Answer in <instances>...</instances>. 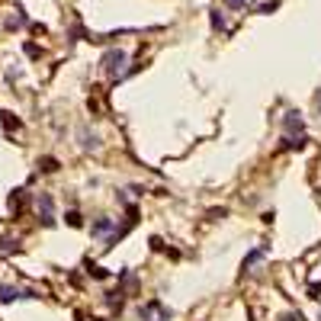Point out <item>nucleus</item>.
<instances>
[{
  "instance_id": "obj_20",
  "label": "nucleus",
  "mask_w": 321,
  "mask_h": 321,
  "mask_svg": "<svg viewBox=\"0 0 321 321\" xmlns=\"http://www.w3.org/2000/svg\"><path fill=\"white\" fill-rule=\"evenodd\" d=\"M151 250H164V241L161 238H151Z\"/></svg>"
},
{
  "instance_id": "obj_8",
  "label": "nucleus",
  "mask_w": 321,
  "mask_h": 321,
  "mask_svg": "<svg viewBox=\"0 0 321 321\" xmlns=\"http://www.w3.org/2000/svg\"><path fill=\"white\" fill-rule=\"evenodd\" d=\"M112 228H116V225H112V219H106V215H103V219H97V222L90 225V231H93L97 238H106Z\"/></svg>"
},
{
  "instance_id": "obj_9",
  "label": "nucleus",
  "mask_w": 321,
  "mask_h": 321,
  "mask_svg": "<svg viewBox=\"0 0 321 321\" xmlns=\"http://www.w3.org/2000/svg\"><path fill=\"white\" fill-rule=\"evenodd\" d=\"M267 250H270V247H267V244H260L257 250H250V254L244 257V264H241V270H250V267H254V264H257V260H260V257H264V254H267Z\"/></svg>"
},
{
  "instance_id": "obj_6",
  "label": "nucleus",
  "mask_w": 321,
  "mask_h": 321,
  "mask_svg": "<svg viewBox=\"0 0 321 321\" xmlns=\"http://www.w3.org/2000/svg\"><path fill=\"white\" fill-rule=\"evenodd\" d=\"M308 145V138L305 135H286L283 138V145H280V151H302Z\"/></svg>"
},
{
  "instance_id": "obj_4",
  "label": "nucleus",
  "mask_w": 321,
  "mask_h": 321,
  "mask_svg": "<svg viewBox=\"0 0 321 321\" xmlns=\"http://www.w3.org/2000/svg\"><path fill=\"white\" fill-rule=\"evenodd\" d=\"M283 132L286 135H305V119H302L296 109H289L283 116Z\"/></svg>"
},
{
  "instance_id": "obj_17",
  "label": "nucleus",
  "mask_w": 321,
  "mask_h": 321,
  "mask_svg": "<svg viewBox=\"0 0 321 321\" xmlns=\"http://www.w3.org/2000/svg\"><path fill=\"white\" fill-rule=\"evenodd\" d=\"M280 321H305V318H302V311H292V315H283Z\"/></svg>"
},
{
  "instance_id": "obj_10",
  "label": "nucleus",
  "mask_w": 321,
  "mask_h": 321,
  "mask_svg": "<svg viewBox=\"0 0 321 321\" xmlns=\"http://www.w3.org/2000/svg\"><path fill=\"white\" fill-rule=\"evenodd\" d=\"M39 170H42V173H55V170H58V161H55V158H42V161H39Z\"/></svg>"
},
{
  "instance_id": "obj_15",
  "label": "nucleus",
  "mask_w": 321,
  "mask_h": 321,
  "mask_svg": "<svg viewBox=\"0 0 321 321\" xmlns=\"http://www.w3.org/2000/svg\"><path fill=\"white\" fill-rule=\"evenodd\" d=\"M65 219H68V225H71V228H81V225H84V219H81V212H74V209L68 212Z\"/></svg>"
},
{
  "instance_id": "obj_19",
  "label": "nucleus",
  "mask_w": 321,
  "mask_h": 321,
  "mask_svg": "<svg viewBox=\"0 0 321 321\" xmlns=\"http://www.w3.org/2000/svg\"><path fill=\"white\" fill-rule=\"evenodd\" d=\"M228 7H250V0H225Z\"/></svg>"
},
{
  "instance_id": "obj_18",
  "label": "nucleus",
  "mask_w": 321,
  "mask_h": 321,
  "mask_svg": "<svg viewBox=\"0 0 321 321\" xmlns=\"http://www.w3.org/2000/svg\"><path fill=\"white\" fill-rule=\"evenodd\" d=\"M308 292H311V299H321V283H311Z\"/></svg>"
},
{
  "instance_id": "obj_12",
  "label": "nucleus",
  "mask_w": 321,
  "mask_h": 321,
  "mask_svg": "<svg viewBox=\"0 0 321 321\" xmlns=\"http://www.w3.org/2000/svg\"><path fill=\"white\" fill-rule=\"evenodd\" d=\"M13 250H20V244H16V241L0 238V257H4V254H13Z\"/></svg>"
},
{
  "instance_id": "obj_16",
  "label": "nucleus",
  "mask_w": 321,
  "mask_h": 321,
  "mask_svg": "<svg viewBox=\"0 0 321 321\" xmlns=\"http://www.w3.org/2000/svg\"><path fill=\"white\" fill-rule=\"evenodd\" d=\"M26 55H29V58H39V55H42V48H39V45H32V42H26Z\"/></svg>"
},
{
  "instance_id": "obj_11",
  "label": "nucleus",
  "mask_w": 321,
  "mask_h": 321,
  "mask_svg": "<svg viewBox=\"0 0 321 321\" xmlns=\"http://www.w3.org/2000/svg\"><path fill=\"white\" fill-rule=\"evenodd\" d=\"M87 273H90L93 280H109V270H103V267H97V264H90V267H87Z\"/></svg>"
},
{
  "instance_id": "obj_13",
  "label": "nucleus",
  "mask_w": 321,
  "mask_h": 321,
  "mask_svg": "<svg viewBox=\"0 0 321 321\" xmlns=\"http://www.w3.org/2000/svg\"><path fill=\"white\" fill-rule=\"evenodd\" d=\"M4 129H7V132H13V129H20V119H16L13 112H4Z\"/></svg>"
},
{
  "instance_id": "obj_14",
  "label": "nucleus",
  "mask_w": 321,
  "mask_h": 321,
  "mask_svg": "<svg viewBox=\"0 0 321 321\" xmlns=\"http://www.w3.org/2000/svg\"><path fill=\"white\" fill-rule=\"evenodd\" d=\"M23 199H26V196H23V189H16V193L10 196V209H13V212H20V209H23Z\"/></svg>"
},
{
  "instance_id": "obj_3",
  "label": "nucleus",
  "mask_w": 321,
  "mask_h": 321,
  "mask_svg": "<svg viewBox=\"0 0 321 321\" xmlns=\"http://www.w3.org/2000/svg\"><path fill=\"white\" fill-rule=\"evenodd\" d=\"M16 299H39L32 289H16V286H0V305H10Z\"/></svg>"
},
{
  "instance_id": "obj_2",
  "label": "nucleus",
  "mask_w": 321,
  "mask_h": 321,
  "mask_svg": "<svg viewBox=\"0 0 321 321\" xmlns=\"http://www.w3.org/2000/svg\"><path fill=\"white\" fill-rule=\"evenodd\" d=\"M36 209H39L42 225H55V199H51V193H39L36 196Z\"/></svg>"
},
{
  "instance_id": "obj_5",
  "label": "nucleus",
  "mask_w": 321,
  "mask_h": 321,
  "mask_svg": "<svg viewBox=\"0 0 321 321\" xmlns=\"http://www.w3.org/2000/svg\"><path fill=\"white\" fill-rule=\"evenodd\" d=\"M77 138H81V148L84 151H97L100 148V135H93L90 129H77Z\"/></svg>"
},
{
  "instance_id": "obj_1",
  "label": "nucleus",
  "mask_w": 321,
  "mask_h": 321,
  "mask_svg": "<svg viewBox=\"0 0 321 321\" xmlns=\"http://www.w3.org/2000/svg\"><path fill=\"white\" fill-rule=\"evenodd\" d=\"M125 65H129V55H125L122 48H109L106 55H103V61H100V68L112 77V81H122V77L129 74Z\"/></svg>"
},
{
  "instance_id": "obj_21",
  "label": "nucleus",
  "mask_w": 321,
  "mask_h": 321,
  "mask_svg": "<svg viewBox=\"0 0 321 321\" xmlns=\"http://www.w3.org/2000/svg\"><path fill=\"white\" fill-rule=\"evenodd\" d=\"M315 106H318V112H321V90H318V97H315Z\"/></svg>"
},
{
  "instance_id": "obj_7",
  "label": "nucleus",
  "mask_w": 321,
  "mask_h": 321,
  "mask_svg": "<svg viewBox=\"0 0 321 321\" xmlns=\"http://www.w3.org/2000/svg\"><path fill=\"white\" fill-rule=\"evenodd\" d=\"M209 20H212V29H215V32H228V16H225V10L212 7V10H209Z\"/></svg>"
}]
</instances>
